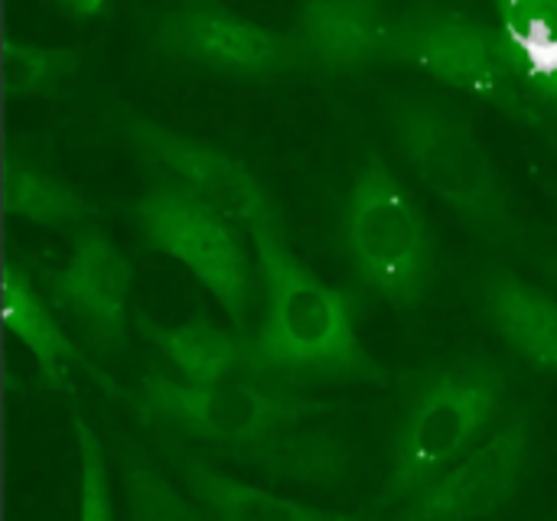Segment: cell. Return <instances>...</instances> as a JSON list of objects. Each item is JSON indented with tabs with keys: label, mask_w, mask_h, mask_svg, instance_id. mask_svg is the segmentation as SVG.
I'll return each mask as SVG.
<instances>
[{
	"label": "cell",
	"mask_w": 557,
	"mask_h": 521,
	"mask_svg": "<svg viewBox=\"0 0 557 521\" xmlns=\"http://www.w3.org/2000/svg\"><path fill=\"white\" fill-rule=\"evenodd\" d=\"M248 235L261 274V317L248 336L245 379L310 395L330 385H392V369L359 339L349 294L294 255L284 222H255Z\"/></svg>",
	"instance_id": "6da1fadb"
},
{
	"label": "cell",
	"mask_w": 557,
	"mask_h": 521,
	"mask_svg": "<svg viewBox=\"0 0 557 521\" xmlns=\"http://www.w3.org/2000/svg\"><path fill=\"white\" fill-rule=\"evenodd\" d=\"M382 114L392 147L411 176L428 186L483 245L499 255L525 258L532 235L522 209L470 114L454 98L428 88L385 91Z\"/></svg>",
	"instance_id": "7a4b0ae2"
},
{
	"label": "cell",
	"mask_w": 557,
	"mask_h": 521,
	"mask_svg": "<svg viewBox=\"0 0 557 521\" xmlns=\"http://www.w3.org/2000/svg\"><path fill=\"white\" fill-rule=\"evenodd\" d=\"M509 372L490 352H460L411 375L385 480L369 506L385 516L444 476L506 421Z\"/></svg>",
	"instance_id": "3957f363"
},
{
	"label": "cell",
	"mask_w": 557,
	"mask_h": 521,
	"mask_svg": "<svg viewBox=\"0 0 557 521\" xmlns=\"http://www.w3.org/2000/svg\"><path fill=\"white\" fill-rule=\"evenodd\" d=\"M343 255L356 284L382 303L418 310L441 274V241L431 215L388 157L366 150L339 219Z\"/></svg>",
	"instance_id": "277c9868"
},
{
	"label": "cell",
	"mask_w": 557,
	"mask_h": 521,
	"mask_svg": "<svg viewBox=\"0 0 557 521\" xmlns=\"http://www.w3.org/2000/svg\"><path fill=\"white\" fill-rule=\"evenodd\" d=\"M127 408L150 434L176 437L209 460H225L339 411V401L251 379L189 385L166 372H147L127 395Z\"/></svg>",
	"instance_id": "5b68a950"
},
{
	"label": "cell",
	"mask_w": 557,
	"mask_h": 521,
	"mask_svg": "<svg viewBox=\"0 0 557 521\" xmlns=\"http://www.w3.org/2000/svg\"><path fill=\"white\" fill-rule=\"evenodd\" d=\"M127 222L147 251L189 268V274L215 297L235 333L245 339L251 336L261 307V274L245 225L153 166H147L144 189L127 202Z\"/></svg>",
	"instance_id": "8992f818"
},
{
	"label": "cell",
	"mask_w": 557,
	"mask_h": 521,
	"mask_svg": "<svg viewBox=\"0 0 557 521\" xmlns=\"http://www.w3.org/2000/svg\"><path fill=\"white\" fill-rule=\"evenodd\" d=\"M392 65L414 69L444 88L470 95L483 104L499 108L506 117L557 134V121L529 101L516 82L499 29L480 16L437 0L408 3L398 10Z\"/></svg>",
	"instance_id": "52a82bcc"
},
{
	"label": "cell",
	"mask_w": 557,
	"mask_h": 521,
	"mask_svg": "<svg viewBox=\"0 0 557 521\" xmlns=\"http://www.w3.org/2000/svg\"><path fill=\"white\" fill-rule=\"evenodd\" d=\"M153 52L232 82H277L317 72L290 29H274L215 0H183L147 20Z\"/></svg>",
	"instance_id": "ba28073f"
},
{
	"label": "cell",
	"mask_w": 557,
	"mask_h": 521,
	"mask_svg": "<svg viewBox=\"0 0 557 521\" xmlns=\"http://www.w3.org/2000/svg\"><path fill=\"white\" fill-rule=\"evenodd\" d=\"M69 245V261L62 268H36V284L49 307L62 313L101 359L124 356L131 349L134 320V264L98 225L72 232Z\"/></svg>",
	"instance_id": "9c48e42d"
},
{
	"label": "cell",
	"mask_w": 557,
	"mask_h": 521,
	"mask_svg": "<svg viewBox=\"0 0 557 521\" xmlns=\"http://www.w3.org/2000/svg\"><path fill=\"white\" fill-rule=\"evenodd\" d=\"M535 460V414L519 408L470 457L379 521H490L522 493Z\"/></svg>",
	"instance_id": "30bf717a"
},
{
	"label": "cell",
	"mask_w": 557,
	"mask_h": 521,
	"mask_svg": "<svg viewBox=\"0 0 557 521\" xmlns=\"http://www.w3.org/2000/svg\"><path fill=\"white\" fill-rule=\"evenodd\" d=\"M117 134L131 144L144 166L166 173L238 225L248 228L255 222H284L268 186L235 153L127 108L117 114Z\"/></svg>",
	"instance_id": "8fae6325"
},
{
	"label": "cell",
	"mask_w": 557,
	"mask_h": 521,
	"mask_svg": "<svg viewBox=\"0 0 557 521\" xmlns=\"http://www.w3.org/2000/svg\"><path fill=\"white\" fill-rule=\"evenodd\" d=\"M467 294L490 333L529 369L557 379V294L529 281L512 264L486 258Z\"/></svg>",
	"instance_id": "7c38bea8"
},
{
	"label": "cell",
	"mask_w": 557,
	"mask_h": 521,
	"mask_svg": "<svg viewBox=\"0 0 557 521\" xmlns=\"http://www.w3.org/2000/svg\"><path fill=\"white\" fill-rule=\"evenodd\" d=\"M398 10L382 0H307L290 33L323 75H359L392 65Z\"/></svg>",
	"instance_id": "4fadbf2b"
},
{
	"label": "cell",
	"mask_w": 557,
	"mask_h": 521,
	"mask_svg": "<svg viewBox=\"0 0 557 521\" xmlns=\"http://www.w3.org/2000/svg\"><path fill=\"white\" fill-rule=\"evenodd\" d=\"M153 454L163 467L180 480V486L199 503L209 521H379L372 512H336L307 506L287 496H274L261 486L235 480L232 473L219 470L209 457L186 447L176 437L150 434Z\"/></svg>",
	"instance_id": "5bb4252c"
},
{
	"label": "cell",
	"mask_w": 557,
	"mask_h": 521,
	"mask_svg": "<svg viewBox=\"0 0 557 521\" xmlns=\"http://www.w3.org/2000/svg\"><path fill=\"white\" fill-rule=\"evenodd\" d=\"M3 330L36 359L39 375L59 388L72 392V375L82 372L88 382H95L108 398L127 401V392L104 372V365H95L78 343L65 333L55 310L42 297L39 284L29 274V264H20L16 258L3 261Z\"/></svg>",
	"instance_id": "9a60e30c"
},
{
	"label": "cell",
	"mask_w": 557,
	"mask_h": 521,
	"mask_svg": "<svg viewBox=\"0 0 557 521\" xmlns=\"http://www.w3.org/2000/svg\"><path fill=\"white\" fill-rule=\"evenodd\" d=\"M134 326L189 385H219L245 379L248 372V339L235 330H222L202 310L173 326L134 310Z\"/></svg>",
	"instance_id": "2e32d148"
},
{
	"label": "cell",
	"mask_w": 557,
	"mask_h": 521,
	"mask_svg": "<svg viewBox=\"0 0 557 521\" xmlns=\"http://www.w3.org/2000/svg\"><path fill=\"white\" fill-rule=\"evenodd\" d=\"M493 13L516 82L557 121V0H496Z\"/></svg>",
	"instance_id": "e0dca14e"
},
{
	"label": "cell",
	"mask_w": 557,
	"mask_h": 521,
	"mask_svg": "<svg viewBox=\"0 0 557 521\" xmlns=\"http://www.w3.org/2000/svg\"><path fill=\"white\" fill-rule=\"evenodd\" d=\"M228 463L248 467L255 473H264L271 480H290L307 483L317 489H343L352 476V454L343 437H336L326 427H297L287 431L261 447L242 450L225 457Z\"/></svg>",
	"instance_id": "ac0fdd59"
},
{
	"label": "cell",
	"mask_w": 557,
	"mask_h": 521,
	"mask_svg": "<svg viewBox=\"0 0 557 521\" xmlns=\"http://www.w3.org/2000/svg\"><path fill=\"white\" fill-rule=\"evenodd\" d=\"M3 212L69 235L95 225L101 215L85 193L16 150H7L3 157Z\"/></svg>",
	"instance_id": "d6986e66"
},
{
	"label": "cell",
	"mask_w": 557,
	"mask_h": 521,
	"mask_svg": "<svg viewBox=\"0 0 557 521\" xmlns=\"http://www.w3.org/2000/svg\"><path fill=\"white\" fill-rule=\"evenodd\" d=\"M114 467L127 521H209L199 503L176 486L180 480L160 467V457L134 437L114 441Z\"/></svg>",
	"instance_id": "ffe728a7"
},
{
	"label": "cell",
	"mask_w": 557,
	"mask_h": 521,
	"mask_svg": "<svg viewBox=\"0 0 557 521\" xmlns=\"http://www.w3.org/2000/svg\"><path fill=\"white\" fill-rule=\"evenodd\" d=\"M82 69V49L42 46L29 39H3V91L7 98H59Z\"/></svg>",
	"instance_id": "44dd1931"
},
{
	"label": "cell",
	"mask_w": 557,
	"mask_h": 521,
	"mask_svg": "<svg viewBox=\"0 0 557 521\" xmlns=\"http://www.w3.org/2000/svg\"><path fill=\"white\" fill-rule=\"evenodd\" d=\"M72 437L78 450V521H117L104 441L78 411H72Z\"/></svg>",
	"instance_id": "7402d4cb"
},
{
	"label": "cell",
	"mask_w": 557,
	"mask_h": 521,
	"mask_svg": "<svg viewBox=\"0 0 557 521\" xmlns=\"http://www.w3.org/2000/svg\"><path fill=\"white\" fill-rule=\"evenodd\" d=\"M55 13L69 16L72 23H88V20H104L114 13V3L111 0H55L52 3Z\"/></svg>",
	"instance_id": "603a6c76"
},
{
	"label": "cell",
	"mask_w": 557,
	"mask_h": 521,
	"mask_svg": "<svg viewBox=\"0 0 557 521\" xmlns=\"http://www.w3.org/2000/svg\"><path fill=\"white\" fill-rule=\"evenodd\" d=\"M525 261H529V268H535L545 277V284H552L557 290V248H545V245L532 241V248L525 251Z\"/></svg>",
	"instance_id": "cb8c5ba5"
},
{
	"label": "cell",
	"mask_w": 557,
	"mask_h": 521,
	"mask_svg": "<svg viewBox=\"0 0 557 521\" xmlns=\"http://www.w3.org/2000/svg\"><path fill=\"white\" fill-rule=\"evenodd\" d=\"M555 144H557V134H555Z\"/></svg>",
	"instance_id": "d4e9b609"
},
{
	"label": "cell",
	"mask_w": 557,
	"mask_h": 521,
	"mask_svg": "<svg viewBox=\"0 0 557 521\" xmlns=\"http://www.w3.org/2000/svg\"><path fill=\"white\" fill-rule=\"evenodd\" d=\"M552 521H557V516H555V519H552Z\"/></svg>",
	"instance_id": "484cf974"
}]
</instances>
